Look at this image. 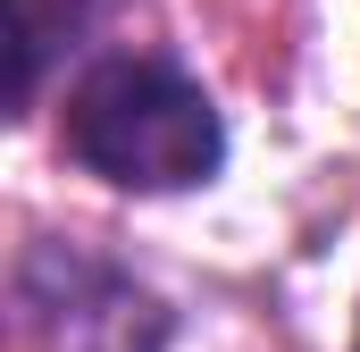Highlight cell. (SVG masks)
Masks as SVG:
<instances>
[{"mask_svg": "<svg viewBox=\"0 0 360 352\" xmlns=\"http://www.w3.org/2000/svg\"><path fill=\"white\" fill-rule=\"evenodd\" d=\"M8 17H17V101H34L42 92V68H51V51L84 25V0H8Z\"/></svg>", "mask_w": 360, "mask_h": 352, "instance_id": "cell-3", "label": "cell"}, {"mask_svg": "<svg viewBox=\"0 0 360 352\" xmlns=\"http://www.w3.org/2000/svg\"><path fill=\"white\" fill-rule=\"evenodd\" d=\"M68 160L117 193H193L226 168V118L160 51H109L68 84L59 109Z\"/></svg>", "mask_w": 360, "mask_h": 352, "instance_id": "cell-1", "label": "cell"}, {"mask_svg": "<svg viewBox=\"0 0 360 352\" xmlns=\"http://www.w3.org/2000/svg\"><path fill=\"white\" fill-rule=\"evenodd\" d=\"M25 352H168V302L84 244H34L17 260Z\"/></svg>", "mask_w": 360, "mask_h": 352, "instance_id": "cell-2", "label": "cell"}]
</instances>
